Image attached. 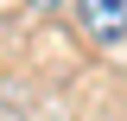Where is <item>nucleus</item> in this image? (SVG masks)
<instances>
[{
	"instance_id": "obj_1",
	"label": "nucleus",
	"mask_w": 127,
	"mask_h": 121,
	"mask_svg": "<svg viewBox=\"0 0 127 121\" xmlns=\"http://www.w3.org/2000/svg\"><path fill=\"white\" fill-rule=\"evenodd\" d=\"M70 13L89 45H102V51L127 45V0H70Z\"/></svg>"
},
{
	"instance_id": "obj_2",
	"label": "nucleus",
	"mask_w": 127,
	"mask_h": 121,
	"mask_svg": "<svg viewBox=\"0 0 127 121\" xmlns=\"http://www.w3.org/2000/svg\"><path fill=\"white\" fill-rule=\"evenodd\" d=\"M32 13H57V6H70V0H26Z\"/></svg>"
}]
</instances>
